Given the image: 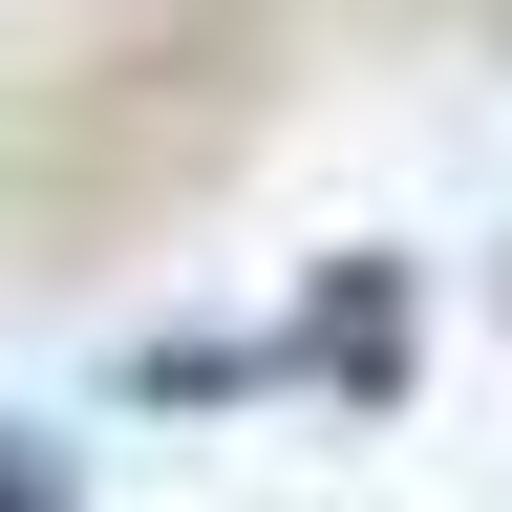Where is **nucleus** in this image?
<instances>
[{
	"label": "nucleus",
	"instance_id": "f257e3e1",
	"mask_svg": "<svg viewBox=\"0 0 512 512\" xmlns=\"http://www.w3.org/2000/svg\"><path fill=\"white\" fill-rule=\"evenodd\" d=\"M0 512H64V448H0Z\"/></svg>",
	"mask_w": 512,
	"mask_h": 512
}]
</instances>
